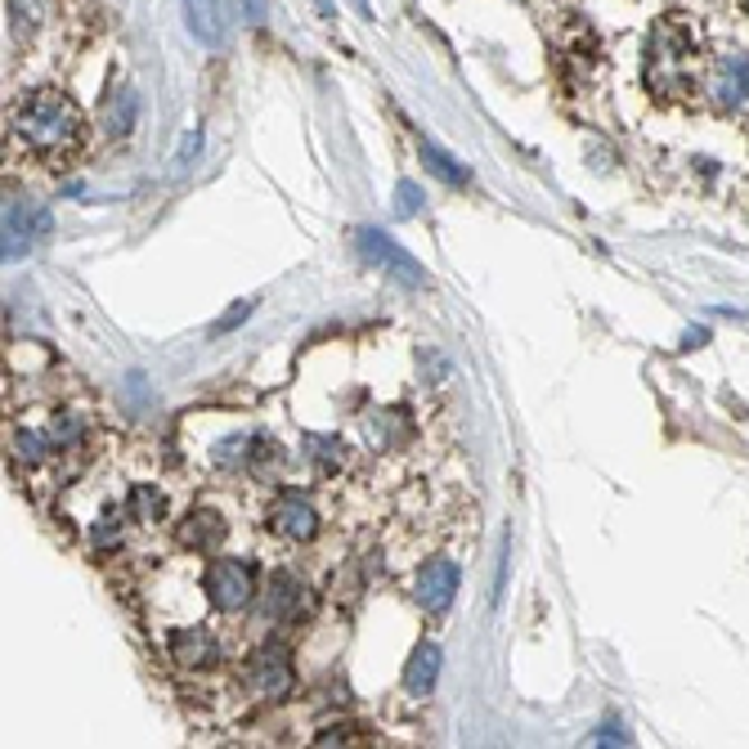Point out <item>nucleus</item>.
<instances>
[{
    "label": "nucleus",
    "mask_w": 749,
    "mask_h": 749,
    "mask_svg": "<svg viewBox=\"0 0 749 749\" xmlns=\"http://www.w3.org/2000/svg\"><path fill=\"white\" fill-rule=\"evenodd\" d=\"M440 665H445L440 646L436 642H423V646L408 655V665H404V691L408 695H431V687L440 678Z\"/></svg>",
    "instance_id": "nucleus-12"
},
{
    "label": "nucleus",
    "mask_w": 749,
    "mask_h": 749,
    "mask_svg": "<svg viewBox=\"0 0 749 749\" xmlns=\"http://www.w3.org/2000/svg\"><path fill=\"white\" fill-rule=\"evenodd\" d=\"M243 682H247V691L256 700H284L292 691V655H288V646L269 642V646L252 650V660L243 669Z\"/></svg>",
    "instance_id": "nucleus-4"
},
{
    "label": "nucleus",
    "mask_w": 749,
    "mask_h": 749,
    "mask_svg": "<svg viewBox=\"0 0 749 749\" xmlns=\"http://www.w3.org/2000/svg\"><path fill=\"white\" fill-rule=\"evenodd\" d=\"M301 597H306V592H301L297 575L278 571V575L269 579V597H265V611H269V620H297V611L306 606Z\"/></svg>",
    "instance_id": "nucleus-14"
},
{
    "label": "nucleus",
    "mask_w": 749,
    "mask_h": 749,
    "mask_svg": "<svg viewBox=\"0 0 749 749\" xmlns=\"http://www.w3.org/2000/svg\"><path fill=\"white\" fill-rule=\"evenodd\" d=\"M166 511V498H162V489H153V485H139L135 494H130V517L135 521H145V526H153L158 517Z\"/></svg>",
    "instance_id": "nucleus-17"
},
{
    "label": "nucleus",
    "mask_w": 749,
    "mask_h": 749,
    "mask_svg": "<svg viewBox=\"0 0 749 749\" xmlns=\"http://www.w3.org/2000/svg\"><path fill=\"white\" fill-rule=\"evenodd\" d=\"M306 449L319 466H342V445L327 440V436H306Z\"/></svg>",
    "instance_id": "nucleus-20"
},
{
    "label": "nucleus",
    "mask_w": 749,
    "mask_h": 749,
    "mask_svg": "<svg viewBox=\"0 0 749 749\" xmlns=\"http://www.w3.org/2000/svg\"><path fill=\"white\" fill-rule=\"evenodd\" d=\"M705 95H710V104L723 108V113L745 108V104H749V59H745V55H723V59L710 68Z\"/></svg>",
    "instance_id": "nucleus-7"
},
{
    "label": "nucleus",
    "mask_w": 749,
    "mask_h": 749,
    "mask_svg": "<svg viewBox=\"0 0 749 749\" xmlns=\"http://www.w3.org/2000/svg\"><path fill=\"white\" fill-rule=\"evenodd\" d=\"M355 247H359V256H364L368 265L391 269V278H400V284H408V288H427L423 265H417V261L391 239V233H382V229H359V233H355Z\"/></svg>",
    "instance_id": "nucleus-5"
},
{
    "label": "nucleus",
    "mask_w": 749,
    "mask_h": 749,
    "mask_svg": "<svg viewBox=\"0 0 749 749\" xmlns=\"http://www.w3.org/2000/svg\"><path fill=\"white\" fill-rule=\"evenodd\" d=\"M745 5H749V0H745Z\"/></svg>",
    "instance_id": "nucleus-31"
},
{
    "label": "nucleus",
    "mask_w": 749,
    "mask_h": 749,
    "mask_svg": "<svg viewBox=\"0 0 749 749\" xmlns=\"http://www.w3.org/2000/svg\"><path fill=\"white\" fill-rule=\"evenodd\" d=\"M395 211L400 216H417V211H423V189H417L413 180H400L395 184Z\"/></svg>",
    "instance_id": "nucleus-21"
},
{
    "label": "nucleus",
    "mask_w": 749,
    "mask_h": 749,
    "mask_svg": "<svg viewBox=\"0 0 749 749\" xmlns=\"http://www.w3.org/2000/svg\"><path fill=\"white\" fill-rule=\"evenodd\" d=\"M350 736H364V727H350V723L346 727H327V731H319L314 745H355Z\"/></svg>",
    "instance_id": "nucleus-24"
},
{
    "label": "nucleus",
    "mask_w": 749,
    "mask_h": 749,
    "mask_svg": "<svg viewBox=\"0 0 749 749\" xmlns=\"http://www.w3.org/2000/svg\"><path fill=\"white\" fill-rule=\"evenodd\" d=\"M269 530L278 539H288V543H310L319 534V511H314V503L306 494L288 489V494H278L274 507H269Z\"/></svg>",
    "instance_id": "nucleus-8"
},
{
    "label": "nucleus",
    "mask_w": 749,
    "mask_h": 749,
    "mask_svg": "<svg viewBox=\"0 0 749 749\" xmlns=\"http://www.w3.org/2000/svg\"><path fill=\"white\" fill-rule=\"evenodd\" d=\"M50 229H55L50 207H41V203H5V224H0V239H5V243H0V256H5V265L32 256V247Z\"/></svg>",
    "instance_id": "nucleus-3"
},
{
    "label": "nucleus",
    "mask_w": 749,
    "mask_h": 749,
    "mask_svg": "<svg viewBox=\"0 0 749 749\" xmlns=\"http://www.w3.org/2000/svg\"><path fill=\"white\" fill-rule=\"evenodd\" d=\"M710 342V327H691V333L682 337V350H695V346H705Z\"/></svg>",
    "instance_id": "nucleus-27"
},
{
    "label": "nucleus",
    "mask_w": 749,
    "mask_h": 749,
    "mask_svg": "<svg viewBox=\"0 0 749 749\" xmlns=\"http://www.w3.org/2000/svg\"><path fill=\"white\" fill-rule=\"evenodd\" d=\"M180 5H184V23H189L194 41H203L207 50H220L229 41V23H224L220 0H180Z\"/></svg>",
    "instance_id": "nucleus-10"
},
{
    "label": "nucleus",
    "mask_w": 749,
    "mask_h": 749,
    "mask_svg": "<svg viewBox=\"0 0 749 749\" xmlns=\"http://www.w3.org/2000/svg\"><path fill=\"white\" fill-rule=\"evenodd\" d=\"M45 10H50L45 0H10V19L19 32H36L45 23Z\"/></svg>",
    "instance_id": "nucleus-19"
},
{
    "label": "nucleus",
    "mask_w": 749,
    "mask_h": 749,
    "mask_svg": "<svg viewBox=\"0 0 749 749\" xmlns=\"http://www.w3.org/2000/svg\"><path fill=\"white\" fill-rule=\"evenodd\" d=\"M239 10H243V19H247L252 27H261V23H265V14H269L265 0H239Z\"/></svg>",
    "instance_id": "nucleus-25"
},
{
    "label": "nucleus",
    "mask_w": 749,
    "mask_h": 749,
    "mask_svg": "<svg viewBox=\"0 0 749 749\" xmlns=\"http://www.w3.org/2000/svg\"><path fill=\"white\" fill-rule=\"evenodd\" d=\"M350 5H355L364 19H372V0H350Z\"/></svg>",
    "instance_id": "nucleus-30"
},
{
    "label": "nucleus",
    "mask_w": 749,
    "mask_h": 749,
    "mask_svg": "<svg viewBox=\"0 0 749 749\" xmlns=\"http://www.w3.org/2000/svg\"><path fill=\"white\" fill-rule=\"evenodd\" d=\"M135 117H139V100H135V90H130V85L113 90V100H108V108H104V126H108V135H130V130H135Z\"/></svg>",
    "instance_id": "nucleus-16"
},
{
    "label": "nucleus",
    "mask_w": 749,
    "mask_h": 749,
    "mask_svg": "<svg viewBox=\"0 0 749 749\" xmlns=\"http://www.w3.org/2000/svg\"><path fill=\"white\" fill-rule=\"evenodd\" d=\"M55 449H59V440H55L50 427H19L14 431V458L19 462H41V458H50Z\"/></svg>",
    "instance_id": "nucleus-15"
},
{
    "label": "nucleus",
    "mask_w": 749,
    "mask_h": 749,
    "mask_svg": "<svg viewBox=\"0 0 749 749\" xmlns=\"http://www.w3.org/2000/svg\"><path fill=\"white\" fill-rule=\"evenodd\" d=\"M243 449H252V436H229V440L216 449V462H224V466L243 462Z\"/></svg>",
    "instance_id": "nucleus-23"
},
{
    "label": "nucleus",
    "mask_w": 749,
    "mask_h": 749,
    "mask_svg": "<svg viewBox=\"0 0 749 749\" xmlns=\"http://www.w3.org/2000/svg\"><path fill=\"white\" fill-rule=\"evenodd\" d=\"M423 158H427V166L440 175V180H449V184H458V189H462V184H466V171L449 158V153H440L436 145H431V139H423Z\"/></svg>",
    "instance_id": "nucleus-18"
},
{
    "label": "nucleus",
    "mask_w": 749,
    "mask_h": 749,
    "mask_svg": "<svg viewBox=\"0 0 749 749\" xmlns=\"http://www.w3.org/2000/svg\"><path fill=\"white\" fill-rule=\"evenodd\" d=\"M700 32L691 19H665L646 36V85L665 100H682L691 90Z\"/></svg>",
    "instance_id": "nucleus-2"
},
{
    "label": "nucleus",
    "mask_w": 749,
    "mask_h": 749,
    "mask_svg": "<svg viewBox=\"0 0 749 749\" xmlns=\"http://www.w3.org/2000/svg\"><path fill=\"white\" fill-rule=\"evenodd\" d=\"M413 597H417L423 611L445 615L453 606V597H458V566H453V561H445V556L427 561V566L417 571V579H413Z\"/></svg>",
    "instance_id": "nucleus-9"
},
{
    "label": "nucleus",
    "mask_w": 749,
    "mask_h": 749,
    "mask_svg": "<svg viewBox=\"0 0 749 749\" xmlns=\"http://www.w3.org/2000/svg\"><path fill=\"white\" fill-rule=\"evenodd\" d=\"M122 539V517H104V521H95V530H90V543L95 548H113Z\"/></svg>",
    "instance_id": "nucleus-22"
},
{
    "label": "nucleus",
    "mask_w": 749,
    "mask_h": 749,
    "mask_svg": "<svg viewBox=\"0 0 749 749\" xmlns=\"http://www.w3.org/2000/svg\"><path fill=\"white\" fill-rule=\"evenodd\" d=\"M194 149H198V130H194L189 139H184V149H180V162H175V166H184V162H189V158H194Z\"/></svg>",
    "instance_id": "nucleus-29"
},
{
    "label": "nucleus",
    "mask_w": 749,
    "mask_h": 749,
    "mask_svg": "<svg viewBox=\"0 0 749 749\" xmlns=\"http://www.w3.org/2000/svg\"><path fill=\"white\" fill-rule=\"evenodd\" d=\"M207 597H211V606H220V611H243V606L252 601V592H256V575H252V566H243V561H211V571H207Z\"/></svg>",
    "instance_id": "nucleus-6"
},
{
    "label": "nucleus",
    "mask_w": 749,
    "mask_h": 749,
    "mask_svg": "<svg viewBox=\"0 0 749 749\" xmlns=\"http://www.w3.org/2000/svg\"><path fill=\"white\" fill-rule=\"evenodd\" d=\"M171 655L180 669H211L220 660V642L207 629H184L171 637Z\"/></svg>",
    "instance_id": "nucleus-11"
},
{
    "label": "nucleus",
    "mask_w": 749,
    "mask_h": 749,
    "mask_svg": "<svg viewBox=\"0 0 749 749\" xmlns=\"http://www.w3.org/2000/svg\"><path fill=\"white\" fill-rule=\"evenodd\" d=\"M220 539H224V517H220V511H211V507L189 511V517H184V526H180V543L194 548V552H207Z\"/></svg>",
    "instance_id": "nucleus-13"
},
{
    "label": "nucleus",
    "mask_w": 749,
    "mask_h": 749,
    "mask_svg": "<svg viewBox=\"0 0 749 749\" xmlns=\"http://www.w3.org/2000/svg\"><path fill=\"white\" fill-rule=\"evenodd\" d=\"M597 745H629V736H624V727L615 731V727H601L597 731Z\"/></svg>",
    "instance_id": "nucleus-28"
},
{
    "label": "nucleus",
    "mask_w": 749,
    "mask_h": 749,
    "mask_svg": "<svg viewBox=\"0 0 749 749\" xmlns=\"http://www.w3.org/2000/svg\"><path fill=\"white\" fill-rule=\"evenodd\" d=\"M14 135L41 158H68L81 145V113L55 95V90H32V95L14 108Z\"/></svg>",
    "instance_id": "nucleus-1"
},
{
    "label": "nucleus",
    "mask_w": 749,
    "mask_h": 749,
    "mask_svg": "<svg viewBox=\"0 0 749 749\" xmlns=\"http://www.w3.org/2000/svg\"><path fill=\"white\" fill-rule=\"evenodd\" d=\"M247 314H252V301H239V306H233V314H229V319H220V323L211 327V333H224V327H239Z\"/></svg>",
    "instance_id": "nucleus-26"
}]
</instances>
